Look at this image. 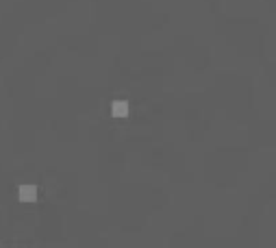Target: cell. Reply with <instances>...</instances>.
<instances>
[{"instance_id": "6da1fadb", "label": "cell", "mask_w": 276, "mask_h": 248, "mask_svg": "<svg viewBox=\"0 0 276 248\" xmlns=\"http://www.w3.org/2000/svg\"><path fill=\"white\" fill-rule=\"evenodd\" d=\"M20 201L22 203H35L37 201V187L35 185H22L20 187Z\"/></svg>"}, {"instance_id": "7a4b0ae2", "label": "cell", "mask_w": 276, "mask_h": 248, "mask_svg": "<svg viewBox=\"0 0 276 248\" xmlns=\"http://www.w3.org/2000/svg\"><path fill=\"white\" fill-rule=\"evenodd\" d=\"M111 114L116 118H126L128 116V102L126 100H116L111 105Z\"/></svg>"}]
</instances>
